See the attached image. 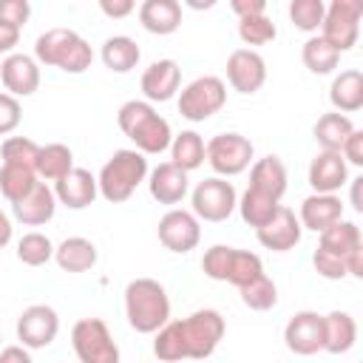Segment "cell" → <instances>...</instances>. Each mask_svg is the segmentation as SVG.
Returning a JSON list of instances; mask_svg holds the SVG:
<instances>
[{
    "label": "cell",
    "mask_w": 363,
    "mask_h": 363,
    "mask_svg": "<svg viewBox=\"0 0 363 363\" xmlns=\"http://www.w3.org/2000/svg\"><path fill=\"white\" fill-rule=\"evenodd\" d=\"M357 343V323L349 312H329L323 315V352L329 354H346Z\"/></svg>",
    "instance_id": "28"
},
{
    "label": "cell",
    "mask_w": 363,
    "mask_h": 363,
    "mask_svg": "<svg viewBox=\"0 0 363 363\" xmlns=\"http://www.w3.org/2000/svg\"><path fill=\"white\" fill-rule=\"evenodd\" d=\"M23 119V108H20V99H14L11 94L0 91V136L11 133Z\"/></svg>",
    "instance_id": "43"
},
{
    "label": "cell",
    "mask_w": 363,
    "mask_h": 363,
    "mask_svg": "<svg viewBox=\"0 0 363 363\" xmlns=\"http://www.w3.org/2000/svg\"><path fill=\"white\" fill-rule=\"evenodd\" d=\"M340 156H343V162L346 164H354V167H363V130H352L349 133V139L343 142V147H340Z\"/></svg>",
    "instance_id": "45"
},
{
    "label": "cell",
    "mask_w": 363,
    "mask_h": 363,
    "mask_svg": "<svg viewBox=\"0 0 363 363\" xmlns=\"http://www.w3.org/2000/svg\"><path fill=\"white\" fill-rule=\"evenodd\" d=\"M252 153H255L252 142L247 136H241V133H233V130L230 133H218L204 145V162L221 179L244 173L252 164Z\"/></svg>",
    "instance_id": "9"
},
{
    "label": "cell",
    "mask_w": 363,
    "mask_h": 363,
    "mask_svg": "<svg viewBox=\"0 0 363 363\" xmlns=\"http://www.w3.org/2000/svg\"><path fill=\"white\" fill-rule=\"evenodd\" d=\"M170 162L184 173L204 164V139L196 130H182L170 142Z\"/></svg>",
    "instance_id": "32"
},
{
    "label": "cell",
    "mask_w": 363,
    "mask_h": 363,
    "mask_svg": "<svg viewBox=\"0 0 363 363\" xmlns=\"http://www.w3.org/2000/svg\"><path fill=\"white\" fill-rule=\"evenodd\" d=\"M139 23L150 34H173L182 26V3L176 0H145L139 6Z\"/></svg>",
    "instance_id": "25"
},
{
    "label": "cell",
    "mask_w": 363,
    "mask_h": 363,
    "mask_svg": "<svg viewBox=\"0 0 363 363\" xmlns=\"http://www.w3.org/2000/svg\"><path fill=\"white\" fill-rule=\"evenodd\" d=\"M230 9L238 14V20L258 17V14H267V0H233Z\"/></svg>",
    "instance_id": "46"
},
{
    "label": "cell",
    "mask_w": 363,
    "mask_h": 363,
    "mask_svg": "<svg viewBox=\"0 0 363 363\" xmlns=\"http://www.w3.org/2000/svg\"><path fill=\"white\" fill-rule=\"evenodd\" d=\"M17 258L26 264V267H43L54 258V244L45 233H26L20 241H17Z\"/></svg>",
    "instance_id": "39"
},
{
    "label": "cell",
    "mask_w": 363,
    "mask_h": 363,
    "mask_svg": "<svg viewBox=\"0 0 363 363\" xmlns=\"http://www.w3.org/2000/svg\"><path fill=\"white\" fill-rule=\"evenodd\" d=\"M125 318L130 329L156 335L170 320V298L164 286L153 278H133L125 286Z\"/></svg>",
    "instance_id": "3"
},
{
    "label": "cell",
    "mask_w": 363,
    "mask_h": 363,
    "mask_svg": "<svg viewBox=\"0 0 363 363\" xmlns=\"http://www.w3.org/2000/svg\"><path fill=\"white\" fill-rule=\"evenodd\" d=\"M37 182H40V179H37L34 170L14 167V164H3V167H0V193H3V199H9L11 204L20 201L23 196H28Z\"/></svg>",
    "instance_id": "37"
},
{
    "label": "cell",
    "mask_w": 363,
    "mask_h": 363,
    "mask_svg": "<svg viewBox=\"0 0 363 363\" xmlns=\"http://www.w3.org/2000/svg\"><path fill=\"white\" fill-rule=\"evenodd\" d=\"M329 102L337 113H354L363 108V74L357 68L340 71L329 85Z\"/></svg>",
    "instance_id": "27"
},
{
    "label": "cell",
    "mask_w": 363,
    "mask_h": 363,
    "mask_svg": "<svg viewBox=\"0 0 363 363\" xmlns=\"http://www.w3.org/2000/svg\"><path fill=\"white\" fill-rule=\"evenodd\" d=\"M96 244L82 235H71L54 247V261L62 272H88L96 264Z\"/></svg>",
    "instance_id": "26"
},
{
    "label": "cell",
    "mask_w": 363,
    "mask_h": 363,
    "mask_svg": "<svg viewBox=\"0 0 363 363\" xmlns=\"http://www.w3.org/2000/svg\"><path fill=\"white\" fill-rule=\"evenodd\" d=\"M360 14H363L360 0H332L326 6L323 23H320V37L337 54L349 51L357 43V34H360Z\"/></svg>",
    "instance_id": "11"
},
{
    "label": "cell",
    "mask_w": 363,
    "mask_h": 363,
    "mask_svg": "<svg viewBox=\"0 0 363 363\" xmlns=\"http://www.w3.org/2000/svg\"><path fill=\"white\" fill-rule=\"evenodd\" d=\"M301 60H303V65H306L312 74L323 77V74H332V71L337 68L340 54H337V51L318 34V37H309V40L303 43V48H301Z\"/></svg>",
    "instance_id": "34"
},
{
    "label": "cell",
    "mask_w": 363,
    "mask_h": 363,
    "mask_svg": "<svg viewBox=\"0 0 363 363\" xmlns=\"http://www.w3.org/2000/svg\"><path fill=\"white\" fill-rule=\"evenodd\" d=\"M227 82L238 94H255L267 82V62L255 48H235L227 57Z\"/></svg>",
    "instance_id": "15"
},
{
    "label": "cell",
    "mask_w": 363,
    "mask_h": 363,
    "mask_svg": "<svg viewBox=\"0 0 363 363\" xmlns=\"http://www.w3.org/2000/svg\"><path fill=\"white\" fill-rule=\"evenodd\" d=\"M224 102H227V85L221 77H213V74L196 77L179 91V113L190 122L210 119L224 108Z\"/></svg>",
    "instance_id": "8"
},
{
    "label": "cell",
    "mask_w": 363,
    "mask_h": 363,
    "mask_svg": "<svg viewBox=\"0 0 363 363\" xmlns=\"http://www.w3.org/2000/svg\"><path fill=\"white\" fill-rule=\"evenodd\" d=\"M201 269H204L207 278L224 281V284H233V286H244V284L255 281L258 275H264V264L255 252L235 250V247H227V244H213L210 250H204Z\"/></svg>",
    "instance_id": "6"
},
{
    "label": "cell",
    "mask_w": 363,
    "mask_h": 363,
    "mask_svg": "<svg viewBox=\"0 0 363 363\" xmlns=\"http://www.w3.org/2000/svg\"><path fill=\"white\" fill-rule=\"evenodd\" d=\"M71 170H74V153H71L68 145H62V142L40 145V156H37V179L60 182V179L68 176Z\"/></svg>",
    "instance_id": "30"
},
{
    "label": "cell",
    "mask_w": 363,
    "mask_h": 363,
    "mask_svg": "<svg viewBox=\"0 0 363 363\" xmlns=\"http://www.w3.org/2000/svg\"><path fill=\"white\" fill-rule=\"evenodd\" d=\"M11 213L26 227L48 224L54 218V213H57V196H54V190L45 182H37L28 196H23L20 201L11 204Z\"/></svg>",
    "instance_id": "23"
},
{
    "label": "cell",
    "mask_w": 363,
    "mask_h": 363,
    "mask_svg": "<svg viewBox=\"0 0 363 363\" xmlns=\"http://www.w3.org/2000/svg\"><path fill=\"white\" fill-rule=\"evenodd\" d=\"M227 332V323L221 312L216 309H196L193 315L182 320H167L156 337H153V354L162 363H179V360H207L221 337Z\"/></svg>",
    "instance_id": "1"
},
{
    "label": "cell",
    "mask_w": 363,
    "mask_h": 363,
    "mask_svg": "<svg viewBox=\"0 0 363 363\" xmlns=\"http://www.w3.org/2000/svg\"><path fill=\"white\" fill-rule=\"evenodd\" d=\"M352 130H354L352 119H349L346 113H337V111L323 113V116L315 122V128H312L315 142L320 145V150H335V153H340V147H343V142L349 139Z\"/></svg>",
    "instance_id": "31"
},
{
    "label": "cell",
    "mask_w": 363,
    "mask_h": 363,
    "mask_svg": "<svg viewBox=\"0 0 363 363\" xmlns=\"http://www.w3.org/2000/svg\"><path fill=\"white\" fill-rule=\"evenodd\" d=\"M343 218V201L337 193H312L301 201V213L298 221L303 230L312 233H323L326 227L337 224Z\"/></svg>",
    "instance_id": "20"
},
{
    "label": "cell",
    "mask_w": 363,
    "mask_h": 363,
    "mask_svg": "<svg viewBox=\"0 0 363 363\" xmlns=\"http://www.w3.org/2000/svg\"><path fill=\"white\" fill-rule=\"evenodd\" d=\"M99 57H102V62H105L108 71H113V74H128V71L136 68L142 51H139V45H136V40H130V37H125V34H113V37H108V40L102 43Z\"/></svg>",
    "instance_id": "29"
},
{
    "label": "cell",
    "mask_w": 363,
    "mask_h": 363,
    "mask_svg": "<svg viewBox=\"0 0 363 363\" xmlns=\"http://www.w3.org/2000/svg\"><path fill=\"white\" fill-rule=\"evenodd\" d=\"M37 156H40V145L28 136H9L0 145L3 164H14V167H26L37 173Z\"/></svg>",
    "instance_id": "36"
},
{
    "label": "cell",
    "mask_w": 363,
    "mask_h": 363,
    "mask_svg": "<svg viewBox=\"0 0 363 363\" xmlns=\"http://www.w3.org/2000/svg\"><path fill=\"white\" fill-rule=\"evenodd\" d=\"M275 34H278V28L267 14L238 20V37L244 45H267L275 40Z\"/></svg>",
    "instance_id": "41"
},
{
    "label": "cell",
    "mask_w": 363,
    "mask_h": 363,
    "mask_svg": "<svg viewBox=\"0 0 363 363\" xmlns=\"http://www.w3.org/2000/svg\"><path fill=\"white\" fill-rule=\"evenodd\" d=\"M284 343L292 354H303V357L323 352V315L312 309L295 312L284 326Z\"/></svg>",
    "instance_id": "14"
},
{
    "label": "cell",
    "mask_w": 363,
    "mask_h": 363,
    "mask_svg": "<svg viewBox=\"0 0 363 363\" xmlns=\"http://www.w3.org/2000/svg\"><path fill=\"white\" fill-rule=\"evenodd\" d=\"M0 79L6 94H11L14 99L20 96H31L40 88V62L28 54H9L0 62Z\"/></svg>",
    "instance_id": "17"
},
{
    "label": "cell",
    "mask_w": 363,
    "mask_h": 363,
    "mask_svg": "<svg viewBox=\"0 0 363 363\" xmlns=\"http://www.w3.org/2000/svg\"><path fill=\"white\" fill-rule=\"evenodd\" d=\"M99 9H102L105 17L119 20V17H128L136 6H133V0H99Z\"/></svg>",
    "instance_id": "47"
},
{
    "label": "cell",
    "mask_w": 363,
    "mask_h": 363,
    "mask_svg": "<svg viewBox=\"0 0 363 363\" xmlns=\"http://www.w3.org/2000/svg\"><path fill=\"white\" fill-rule=\"evenodd\" d=\"M116 122L122 128V133L136 145L139 153L145 156H156L162 150L170 147L173 142V130H170V122L156 113V108L145 99H130L119 108L116 113Z\"/></svg>",
    "instance_id": "2"
},
{
    "label": "cell",
    "mask_w": 363,
    "mask_h": 363,
    "mask_svg": "<svg viewBox=\"0 0 363 363\" xmlns=\"http://www.w3.org/2000/svg\"><path fill=\"white\" fill-rule=\"evenodd\" d=\"M147 179V159L145 153H139L136 147H125V150H116L99 170L96 176V187H99V196L111 204H122L128 201L136 187Z\"/></svg>",
    "instance_id": "5"
},
{
    "label": "cell",
    "mask_w": 363,
    "mask_h": 363,
    "mask_svg": "<svg viewBox=\"0 0 363 363\" xmlns=\"http://www.w3.org/2000/svg\"><path fill=\"white\" fill-rule=\"evenodd\" d=\"M301 233H303V227H301L295 210L286 207V204H281L275 210V216L264 227L255 230L258 244L264 250H272V252H289V250H295L301 244Z\"/></svg>",
    "instance_id": "16"
},
{
    "label": "cell",
    "mask_w": 363,
    "mask_h": 363,
    "mask_svg": "<svg viewBox=\"0 0 363 363\" xmlns=\"http://www.w3.org/2000/svg\"><path fill=\"white\" fill-rule=\"evenodd\" d=\"M190 204H193V216L199 221H227L238 204V193L233 187V182L221 179V176H210L204 182H199L190 193Z\"/></svg>",
    "instance_id": "10"
},
{
    "label": "cell",
    "mask_w": 363,
    "mask_h": 363,
    "mask_svg": "<svg viewBox=\"0 0 363 363\" xmlns=\"http://www.w3.org/2000/svg\"><path fill=\"white\" fill-rule=\"evenodd\" d=\"M182 68L176 60H156L142 74V94L145 102H167L179 94Z\"/></svg>",
    "instance_id": "19"
},
{
    "label": "cell",
    "mask_w": 363,
    "mask_h": 363,
    "mask_svg": "<svg viewBox=\"0 0 363 363\" xmlns=\"http://www.w3.org/2000/svg\"><path fill=\"white\" fill-rule=\"evenodd\" d=\"M34 60L48 68H60L65 74H82L94 62V51L88 40L71 28H48L34 43Z\"/></svg>",
    "instance_id": "4"
},
{
    "label": "cell",
    "mask_w": 363,
    "mask_h": 363,
    "mask_svg": "<svg viewBox=\"0 0 363 363\" xmlns=\"http://www.w3.org/2000/svg\"><path fill=\"white\" fill-rule=\"evenodd\" d=\"M0 340H3V337H0Z\"/></svg>",
    "instance_id": "52"
},
{
    "label": "cell",
    "mask_w": 363,
    "mask_h": 363,
    "mask_svg": "<svg viewBox=\"0 0 363 363\" xmlns=\"http://www.w3.org/2000/svg\"><path fill=\"white\" fill-rule=\"evenodd\" d=\"M323 14H326V3L323 0H292L289 3V20L295 28L306 31V34H315L323 23Z\"/></svg>",
    "instance_id": "40"
},
{
    "label": "cell",
    "mask_w": 363,
    "mask_h": 363,
    "mask_svg": "<svg viewBox=\"0 0 363 363\" xmlns=\"http://www.w3.org/2000/svg\"><path fill=\"white\" fill-rule=\"evenodd\" d=\"M349 182V164L335 150H320L309 162V187L312 193H337Z\"/></svg>",
    "instance_id": "21"
},
{
    "label": "cell",
    "mask_w": 363,
    "mask_h": 363,
    "mask_svg": "<svg viewBox=\"0 0 363 363\" xmlns=\"http://www.w3.org/2000/svg\"><path fill=\"white\" fill-rule=\"evenodd\" d=\"M156 233H159L162 247L170 250V252H179V255L196 250L199 241H201V224H199V218L190 210H179V207L167 210L159 218Z\"/></svg>",
    "instance_id": "12"
},
{
    "label": "cell",
    "mask_w": 363,
    "mask_h": 363,
    "mask_svg": "<svg viewBox=\"0 0 363 363\" xmlns=\"http://www.w3.org/2000/svg\"><path fill=\"white\" fill-rule=\"evenodd\" d=\"M9 241H11V218L0 210V250H3Z\"/></svg>",
    "instance_id": "50"
},
{
    "label": "cell",
    "mask_w": 363,
    "mask_h": 363,
    "mask_svg": "<svg viewBox=\"0 0 363 363\" xmlns=\"http://www.w3.org/2000/svg\"><path fill=\"white\" fill-rule=\"evenodd\" d=\"M51 190L57 196V204H62L68 210H85L99 196L96 176L91 170H85V167H74L68 176H62L60 182H54Z\"/></svg>",
    "instance_id": "18"
},
{
    "label": "cell",
    "mask_w": 363,
    "mask_h": 363,
    "mask_svg": "<svg viewBox=\"0 0 363 363\" xmlns=\"http://www.w3.org/2000/svg\"><path fill=\"white\" fill-rule=\"evenodd\" d=\"M235 207H238L244 224H250V227L258 230V227H264V224L275 216V210L281 207V201H275V199H269V196H261V193H255V190L247 187Z\"/></svg>",
    "instance_id": "35"
},
{
    "label": "cell",
    "mask_w": 363,
    "mask_h": 363,
    "mask_svg": "<svg viewBox=\"0 0 363 363\" xmlns=\"http://www.w3.org/2000/svg\"><path fill=\"white\" fill-rule=\"evenodd\" d=\"M60 332V318L48 303H31L17 318V340L26 349H45Z\"/></svg>",
    "instance_id": "13"
},
{
    "label": "cell",
    "mask_w": 363,
    "mask_h": 363,
    "mask_svg": "<svg viewBox=\"0 0 363 363\" xmlns=\"http://www.w3.org/2000/svg\"><path fill=\"white\" fill-rule=\"evenodd\" d=\"M318 247H323V250H329V252H335V255H340V258L346 261V255H349L352 250L363 247L360 227H357L354 221L340 218L337 224H332V227H326V230L320 233V244H318Z\"/></svg>",
    "instance_id": "33"
},
{
    "label": "cell",
    "mask_w": 363,
    "mask_h": 363,
    "mask_svg": "<svg viewBox=\"0 0 363 363\" xmlns=\"http://www.w3.org/2000/svg\"><path fill=\"white\" fill-rule=\"evenodd\" d=\"M238 292H241L244 306H250L255 312H267V309H272L278 303V286H275V281L269 275H258L255 281L238 286Z\"/></svg>",
    "instance_id": "38"
},
{
    "label": "cell",
    "mask_w": 363,
    "mask_h": 363,
    "mask_svg": "<svg viewBox=\"0 0 363 363\" xmlns=\"http://www.w3.org/2000/svg\"><path fill=\"white\" fill-rule=\"evenodd\" d=\"M71 346L79 363H119V346L102 318H79L71 329Z\"/></svg>",
    "instance_id": "7"
},
{
    "label": "cell",
    "mask_w": 363,
    "mask_h": 363,
    "mask_svg": "<svg viewBox=\"0 0 363 363\" xmlns=\"http://www.w3.org/2000/svg\"><path fill=\"white\" fill-rule=\"evenodd\" d=\"M31 17V6L28 0H0V23L23 28Z\"/></svg>",
    "instance_id": "44"
},
{
    "label": "cell",
    "mask_w": 363,
    "mask_h": 363,
    "mask_svg": "<svg viewBox=\"0 0 363 363\" xmlns=\"http://www.w3.org/2000/svg\"><path fill=\"white\" fill-rule=\"evenodd\" d=\"M147 190L159 204L173 207L187 196L190 182H187V173L182 167H176L173 162H162L147 173Z\"/></svg>",
    "instance_id": "22"
},
{
    "label": "cell",
    "mask_w": 363,
    "mask_h": 363,
    "mask_svg": "<svg viewBox=\"0 0 363 363\" xmlns=\"http://www.w3.org/2000/svg\"><path fill=\"white\" fill-rule=\"evenodd\" d=\"M360 182H363V179H354V182H352V204H354L357 213L363 210V204H360Z\"/></svg>",
    "instance_id": "51"
},
{
    "label": "cell",
    "mask_w": 363,
    "mask_h": 363,
    "mask_svg": "<svg viewBox=\"0 0 363 363\" xmlns=\"http://www.w3.org/2000/svg\"><path fill=\"white\" fill-rule=\"evenodd\" d=\"M20 43V28L0 23V54H14V45Z\"/></svg>",
    "instance_id": "48"
},
{
    "label": "cell",
    "mask_w": 363,
    "mask_h": 363,
    "mask_svg": "<svg viewBox=\"0 0 363 363\" xmlns=\"http://www.w3.org/2000/svg\"><path fill=\"white\" fill-rule=\"evenodd\" d=\"M250 190L269 196L275 201H281V196L286 193V167L278 156H264L258 162H252L250 167Z\"/></svg>",
    "instance_id": "24"
},
{
    "label": "cell",
    "mask_w": 363,
    "mask_h": 363,
    "mask_svg": "<svg viewBox=\"0 0 363 363\" xmlns=\"http://www.w3.org/2000/svg\"><path fill=\"white\" fill-rule=\"evenodd\" d=\"M0 363H31V354L26 346H6L0 349Z\"/></svg>",
    "instance_id": "49"
},
{
    "label": "cell",
    "mask_w": 363,
    "mask_h": 363,
    "mask_svg": "<svg viewBox=\"0 0 363 363\" xmlns=\"http://www.w3.org/2000/svg\"><path fill=\"white\" fill-rule=\"evenodd\" d=\"M312 264H315V272H318L320 278H326V281H340V278H346V275H349V272H346V261H343L340 255H335V252L323 250V247H318V250H315Z\"/></svg>",
    "instance_id": "42"
}]
</instances>
